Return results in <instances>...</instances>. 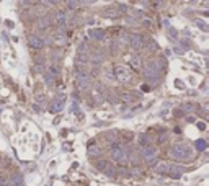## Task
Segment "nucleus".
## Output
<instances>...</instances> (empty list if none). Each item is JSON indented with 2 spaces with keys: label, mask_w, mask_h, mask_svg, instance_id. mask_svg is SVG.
I'll return each mask as SVG.
<instances>
[{
  "label": "nucleus",
  "mask_w": 209,
  "mask_h": 186,
  "mask_svg": "<svg viewBox=\"0 0 209 186\" xmlns=\"http://www.w3.org/2000/svg\"><path fill=\"white\" fill-rule=\"evenodd\" d=\"M170 155L173 158H178V160H188L193 157V149L188 144H177V145L172 147Z\"/></svg>",
  "instance_id": "1"
},
{
  "label": "nucleus",
  "mask_w": 209,
  "mask_h": 186,
  "mask_svg": "<svg viewBox=\"0 0 209 186\" xmlns=\"http://www.w3.org/2000/svg\"><path fill=\"white\" fill-rule=\"evenodd\" d=\"M111 157L113 160L118 162V163H128V149L121 147L119 144H113L111 147Z\"/></svg>",
  "instance_id": "2"
},
{
  "label": "nucleus",
  "mask_w": 209,
  "mask_h": 186,
  "mask_svg": "<svg viewBox=\"0 0 209 186\" xmlns=\"http://www.w3.org/2000/svg\"><path fill=\"white\" fill-rule=\"evenodd\" d=\"M114 78H118L122 83H129V82L133 80V75H131V70H129L128 67L118 66V67H114Z\"/></svg>",
  "instance_id": "3"
},
{
  "label": "nucleus",
  "mask_w": 209,
  "mask_h": 186,
  "mask_svg": "<svg viewBox=\"0 0 209 186\" xmlns=\"http://www.w3.org/2000/svg\"><path fill=\"white\" fill-rule=\"evenodd\" d=\"M158 75V66L155 60H150V62H147L145 64V67H144V77L147 78V80H155Z\"/></svg>",
  "instance_id": "4"
},
{
  "label": "nucleus",
  "mask_w": 209,
  "mask_h": 186,
  "mask_svg": "<svg viewBox=\"0 0 209 186\" xmlns=\"http://www.w3.org/2000/svg\"><path fill=\"white\" fill-rule=\"evenodd\" d=\"M28 44H30V47H33V49H41V47L44 46V39H41L39 36H36V34H31L30 38H28Z\"/></svg>",
  "instance_id": "5"
},
{
  "label": "nucleus",
  "mask_w": 209,
  "mask_h": 186,
  "mask_svg": "<svg viewBox=\"0 0 209 186\" xmlns=\"http://www.w3.org/2000/svg\"><path fill=\"white\" fill-rule=\"evenodd\" d=\"M141 155H142L144 160H149V158H154V157H157V150L150 145H144L141 149Z\"/></svg>",
  "instance_id": "6"
},
{
  "label": "nucleus",
  "mask_w": 209,
  "mask_h": 186,
  "mask_svg": "<svg viewBox=\"0 0 209 186\" xmlns=\"http://www.w3.org/2000/svg\"><path fill=\"white\" fill-rule=\"evenodd\" d=\"M129 44H131V47L133 49H141L144 46V39H142V36H139V34H133L131 38H129Z\"/></svg>",
  "instance_id": "7"
},
{
  "label": "nucleus",
  "mask_w": 209,
  "mask_h": 186,
  "mask_svg": "<svg viewBox=\"0 0 209 186\" xmlns=\"http://www.w3.org/2000/svg\"><path fill=\"white\" fill-rule=\"evenodd\" d=\"M64 108V96H56L54 98V101H52L51 105V113H59V111Z\"/></svg>",
  "instance_id": "8"
},
{
  "label": "nucleus",
  "mask_w": 209,
  "mask_h": 186,
  "mask_svg": "<svg viewBox=\"0 0 209 186\" xmlns=\"http://www.w3.org/2000/svg\"><path fill=\"white\" fill-rule=\"evenodd\" d=\"M90 77H77V88L78 90H87L90 87Z\"/></svg>",
  "instance_id": "9"
},
{
  "label": "nucleus",
  "mask_w": 209,
  "mask_h": 186,
  "mask_svg": "<svg viewBox=\"0 0 209 186\" xmlns=\"http://www.w3.org/2000/svg\"><path fill=\"white\" fill-rule=\"evenodd\" d=\"M66 23H67V15H66V11H59V13L56 15V25L62 30V28L66 26Z\"/></svg>",
  "instance_id": "10"
},
{
  "label": "nucleus",
  "mask_w": 209,
  "mask_h": 186,
  "mask_svg": "<svg viewBox=\"0 0 209 186\" xmlns=\"http://www.w3.org/2000/svg\"><path fill=\"white\" fill-rule=\"evenodd\" d=\"M168 171H170V165L165 163V162H162V163H158L155 166V173H158V175H167Z\"/></svg>",
  "instance_id": "11"
},
{
  "label": "nucleus",
  "mask_w": 209,
  "mask_h": 186,
  "mask_svg": "<svg viewBox=\"0 0 209 186\" xmlns=\"http://www.w3.org/2000/svg\"><path fill=\"white\" fill-rule=\"evenodd\" d=\"M90 38H93V39H97V41H101L105 39V31L103 30H90Z\"/></svg>",
  "instance_id": "12"
},
{
  "label": "nucleus",
  "mask_w": 209,
  "mask_h": 186,
  "mask_svg": "<svg viewBox=\"0 0 209 186\" xmlns=\"http://www.w3.org/2000/svg\"><path fill=\"white\" fill-rule=\"evenodd\" d=\"M11 185L13 186H23V176L20 173H13L11 176Z\"/></svg>",
  "instance_id": "13"
},
{
  "label": "nucleus",
  "mask_w": 209,
  "mask_h": 186,
  "mask_svg": "<svg viewBox=\"0 0 209 186\" xmlns=\"http://www.w3.org/2000/svg\"><path fill=\"white\" fill-rule=\"evenodd\" d=\"M118 15H119V11H118L116 8H108V10L103 11V16H105V18H116Z\"/></svg>",
  "instance_id": "14"
},
{
  "label": "nucleus",
  "mask_w": 209,
  "mask_h": 186,
  "mask_svg": "<svg viewBox=\"0 0 209 186\" xmlns=\"http://www.w3.org/2000/svg\"><path fill=\"white\" fill-rule=\"evenodd\" d=\"M129 64H131L134 69H141V59H139L137 55H131V57H129Z\"/></svg>",
  "instance_id": "15"
},
{
  "label": "nucleus",
  "mask_w": 209,
  "mask_h": 186,
  "mask_svg": "<svg viewBox=\"0 0 209 186\" xmlns=\"http://www.w3.org/2000/svg\"><path fill=\"white\" fill-rule=\"evenodd\" d=\"M54 41H56V44H59V46H64L67 43V39H66V34H62V33H59V34H56V38H54Z\"/></svg>",
  "instance_id": "16"
},
{
  "label": "nucleus",
  "mask_w": 209,
  "mask_h": 186,
  "mask_svg": "<svg viewBox=\"0 0 209 186\" xmlns=\"http://www.w3.org/2000/svg\"><path fill=\"white\" fill-rule=\"evenodd\" d=\"M88 154L92 157H98V155H101V149L100 147H97V145H93V147H90L88 149Z\"/></svg>",
  "instance_id": "17"
},
{
  "label": "nucleus",
  "mask_w": 209,
  "mask_h": 186,
  "mask_svg": "<svg viewBox=\"0 0 209 186\" xmlns=\"http://www.w3.org/2000/svg\"><path fill=\"white\" fill-rule=\"evenodd\" d=\"M90 60H92V64H95V66H98V64H101L103 57L100 54H93L92 57H90Z\"/></svg>",
  "instance_id": "18"
},
{
  "label": "nucleus",
  "mask_w": 209,
  "mask_h": 186,
  "mask_svg": "<svg viewBox=\"0 0 209 186\" xmlns=\"http://www.w3.org/2000/svg\"><path fill=\"white\" fill-rule=\"evenodd\" d=\"M134 96L131 95V93H122L121 95V101H124V103H133Z\"/></svg>",
  "instance_id": "19"
},
{
  "label": "nucleus",
  "mask_w": 209,
  "mask_h": 186,
  "mask_svg": "<svg viewBox=\"0 0 209 186\" xmlns=\"http://www.w3.org/2000/svg\"><path fill=\"white\" fill-rule=\"evenodd\" d=\"M44 80H46L47 87H52V83H54V75H51V74L47 72V74H44Z\"/></svg>",
  "instance_id": "20"
},
{
  "label": "nucleus",
  "mask_w": 209,
  "mask_h": 186,
  "mask_svg": "<svg viewBox=\"0 0 209 186\" xmlns=\"http://www.w3.org/2000/svg\"><path fill=\"white\" fill-rule=\"evenodd\" d=\"M49 23H51V21H49V18H41L39 23H38V26H39L41 30H44V28H47V26H49Z\"/></svg>",
  "instance_id": "21"
},
{
  "label": "nucleus",
  "mask_w": 209,
  "mask_h": 186,
  "mask_svg": "<svg viewBox=\"0 0 209 186\" xmlns=\"http://www.w3.org/2000/svg\"><path fill=\"white\" fill-rule=\"evenodd\" d=\"M78 7V0H67V8L69 10H75Z\"/></svg>",
  "instance_id": "22"
},
{
  "label": "nucleus",
  "mask_w": 209,
  "mask_h": 186,
  "mask_svg": "<svg viewBox=\"0 0 209 186\" xmlns=\"http://www.w3.org/2000/svg\"><path fill=\"white\" fill-rule=\"evenodd\" d=\"M103 171H105L108 176H114V173H116V168H114V166H111L110 163H108V166H106V168H105Z\"/></svg>",
  "instance_id": "23"
},
{
  "label": "nucleus",
  "mask_w": 209,
  "mask_h": 186,
  "mask_svg": "<svg viewBox=\"0 0 209 186\" xmlns=\"http://www.w3.org/2000/svg\"><path fill=\"white\" fill-rule=\"evenodd\" d=\"M194 145H196V149H198V150H204V149H206V141L199 139V141H196V144H194Z\"/></svg>",
  "instance_id": "24"
},
{
  "label": "nucleus",
  "mask_w": 209,
  "mask_h": 186,
  "mask_svg": "<svg viewBox=\"0 0 209 186\" xmlns=\"http://www.w3.org/2000/svg\"><path fill=\"white\" fill-rule=\"evenodd\" d=\"M194 23H196V25H198V26H199V28H201L203 31H208V25H206V23H204L203 20H196Z\"/></svg>",
  "instance_id": "25"
},
{
  "label": "nucleus",
  "mask_w": 209,
  "mask_h": 186,
  "mask_svg": "<svg viewBox=\"0 0 209 186\" xmlns=\"http://www.w3.org/2000/svg\"><path fill=\"white\" fill-rule=\"evenodd\" d=\"M139 141H141V144H142V145H149V142H150V137H149V136H144V134H142Z\"/></svg>",
  "instance_id": "26"
},
{
  "label": "nucleus",
  "mask_w": 209,
  "mask_h": 186,
  "mask_svg": "<svg viewBox=\"0 0 209 186\" xmlns=\"http://www.w3.org/2000/svg\"><path fill=\"white\" fill-rule=\"evenodd\" d=\"M77 60H78V62H87V60H88V57H87V54H83V52H80V54L77 55Z\"/></svg>",
  "instance_id": "27"
},
{
  "label": "nucleus",
  "mask_w": 209,
  "mask_h": 186,
  "mask_svg": "<svg viewBox=\"0 0 209 186\" xmlns=\"http://www.w3.org/2000/svg\"><path fill=\"white\" fill-rule=\"evenodd\" d=\"M49 74H51V75H57V74H59V69H57L56 66H51L49 67Z\"/></svg>",
  "instance_id": "28"
},
{
  "label": "nucleus",
  "mask_w": 209,
  "mask_h": 186,
  "mask_svg": "<svg viewBox=\"0 0 209 186\" xmlns=\"http://www.w3.org/2000/svg\"><path fill=\"white\" fill-rule=\"evenodd\" d=\"M97 166H98V168H100V170H105V168H106V166H108V162H98V163H97Z\"/></svg>",
  "instance_id": "29"
},
{
  "label": "nucleus",
  "mask_w": 209,
  "mask_h": 186,
  "mask_svg": "<svg viewBox=\"0 0 209 186\" xmlns=\"http://www.w3.org/2000/svg\"><path fill=\"white\" fill-rule=\"evenodd\" d=\"M105 74H106V77L110 78V80H113V78H114V75H113V72L110 70V69H106V70H105Z\"/></svg>",
  "instance_id": "30"
},
{
  "label": "nucleus",
  "mask_w": 209,
  "mask_h": 186,
  "mask_svg": "<svg viewBox=\"0 0 209 186\" xmlns=\"http://www.w3.org/2000/svg\"><path fill=\"white\" fill-rule=\"evenodd\" d=\"M44 2H46L47 5H56V3L59 2V0H44Z\"/></svg>",
  "instance_id": "31"
},
{
  "label": "nucleus",
  "mask_w": 209,
  "mask_h": 186,
  "mask_svg": "<svg viewBox=\"0 0 209 186\" xmlns=\"http://www.w3.org/2000/svg\"><path fill=\"white\" fill-rule=\"evenodd\" d=\"M0 186H7V180L3 178V176L0 178Z\"/></svg>",
  "instance_id": "32"
},
{
  "label": "nucleus",
  "mask_w": 209,
  "mask_h": 186,
  "mask_svg": "<svg viewBox=\"0 0 209 186\" xmlns=\"http://www.w3.org/2000/svg\"><path fill=\"white\" fill-rule=\"evenodd\" d=\"M43 69H44L43 66H36V72H39V74H43V72H44Z\"/></svg>",
  "instance_id": "33"
},
{
  "label": "nucleus",
  "mask_w": 209,
  "mask_h": 186,
  "mask_svg": "<svg viewBox=\"0 0 209 186\" xmlns=\"http://www.w3.org/2000/svg\"><path fill=\"white\" fill-rule=\"evenodd\" d=\"M185 110H186V111H191V110H193V105H185Z\"/></svg>",
  "instance_id": "34"
}]
</instances>
